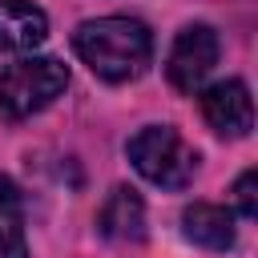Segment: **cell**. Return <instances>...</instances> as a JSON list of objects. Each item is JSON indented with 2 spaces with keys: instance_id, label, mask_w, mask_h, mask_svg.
Segmentation results:
<instances>
[{
  "instance_id": "9",
  "label": "cell",
  "mask_w": 258,
  "mask_h": 258,
  "mask_svg": "<svg viewBox=\"0 0 258 258\" xmlns=\"http://www.w3.org/2000/svg\"><path fill=\"white\" fill-rule=\"evenodd\" d=\"M0 258H28L24 246V202L20 189L0 173Z\"/></svg>"
},
{
  "instance_id": "8",
  "label": "cell",
  "mask_w": 258,
  "mask_h": 258,
  "mask_svg": "<svg viewBox=\"0 0 258 258\" xmlns=\"http://www.w3.org/2000/svg\"><path fill=\"white\" fill-rule=\"evenodd\" d=\"M181 234L206 250H230L234 246V214L210 202H194L181 214Z\"/></svg>"
},
{
  "instance_id": "3",
  "label": "cell",
  "mask_w": 258,
  "mask_h": 258,
  "mask_svg": "<svg viewBox=\"0 0 258 258\" xmlns=\"http://www.w3.org/2000/svg\"><path fill=\"white\" fill-rule=\"evenodd\" d=\"M69 85V64L56 56H20L0 73V109L20 121L52 105Z\"/></svg>"
},
{
  "instance_id": "10",
  "label": "cell",
  "mask_w": 258,
  "mask_h": 258,
  "mask_svg": "<svg viewBox=\"0 0 258 258\" xmlns=\"http://www.w3.org/2000/svg\"><path fill=\"white\" fill-rule=\"evenodd\" d=\"M234 206H238L242 218H254V214H258V173H254V169H246V173L234 181Z\"/></svg>"
},
{
  "instance_id": "2",
  "label": "cell",
  "mask_w": 258,
  "mask_h": 258,
  "mask_svg": "<svg viewBox=\"0 0 258 258\" xmlns=\"http://www.w3.org/2000/svg\"><path fill=\"white\" fill-rule=\"evenodd\" d=\"M129 161L145 181L161 189H185L198 173V153L185 145V137L173 125H145L141 133H133Z\"/></svg>"
},
{
  "instance_id": "6",
  "label": "cell",
  "mask_w": 258,
  "mask_h": 258,
  "mask_svg": "<svg viewBox=\"0 0 258 258\" xmlns=\"http://www.w3.org/2000/svg\"><path fill=\"white\" fill-rule=\"evenodd\" d=\"M48 36V16L28 0H0V52H32Z\"/></svg>"
},
{
  "instance_id": "4",
  "label": "cell",
  "mask_w": 258,
  "mask_h": 258,
  "mask_svg": "<svg viewBox=\"0 0 258 258\" xmlns=\"http://www.w3.org/2000/svg\"><path fill=\"white\" fill-rule=\"evenodd\" d=\"M218 32L210 24H189L177 32L173 48H169V60H165V73H169V85L181 89V93H198L206 85V77L214 73L218 64Z\"/></svg>"
},
{
  "instance_id": "1",
  "label": "cell",
  "mask_w": 258,
  "mask_h": 258,
  "mask_svg": "<svg viewBox=\"0 0 258 258\" xmlns=\"http://www.w3.org/2000/svg\"><path fill=\"white\" fill-rule=\"evenodd\" d=\"M73 48L101 81L121 85L145 73L153 56V32L133 16H97L73 32Z\"/></svg>"
},
{
  "instance_id": "5",
  "label": "cell",
  "mask_w": 258,
  "mask_h": 258,
  "mask_svg": "<svg viewBox=\"0 0 258 258\" xmlns=\"http://www.w3.org/2000/svg\"><path fill=\"white\" fill-rule=\"evenodd\" d=\"M202 113L210 121V129H218L222 137H246L254 129V105H250V89L242 81H218L202 93Z\"/></svg>"
},
{
  "instance_id": "7",
  "label": "cell",
  "mask_w": 258,
  "mask_h": 258,
  "mask_svg": "<svg viewBox=\"0 0 258 258\" xmlns=\"http://www.w3.org/2000/svg\"><path fill=\"white\" fill-rule=\"evenodd\" d=\"M97 230H101L109 242H137V238L145 234V202H141L133 189L117 185V189L105 198L101 214H97Z\"/></svg>"
}]
</instances>
